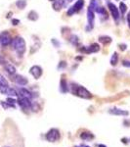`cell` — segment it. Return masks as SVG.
Listing matches in <instances>:
<instances>
[{"instance_id": "obj_1", "label": "cell", "mask_w": 130, "mask_h": 147, "mask_svg": "<svg viewBox=\"0 0 130 147\" xmlns=\"http://www.w3.org/2000/svg\"><path fill=\"white\" fill-rule=\"evenodd\" d=\"M70 91H72V93L74 95L78 96L80 98H83V99L92 98V94L89 92V90H87L85 87L81 86V85L74 84V82L70 84Z\"/></svg>"}, {"instance_id": "obj_2", "label": "cell", "mask_w": 130, "mask_h": 147, "mask_svg": "<svg viewBox=\"0 0 130 147\" xmlns=\"http://www.w3.org/2000/svg\"><path fill=\"white\" fill-rule=\"evenodd\" d=\"M11 44L13 49L17 52L19 56H23L27 50V44H25V39L21 36H16L14 39H12Z\"/></svg>"}, {"instance_id": "obj_3", "label": "cell", "mask_w": 130, "mask_h": 147, "mask_svg": "<svg viewBox=\"0 0 130 147\" xmlns=\"http://www.w3.org/2000/svg\"><path fill=\"white\" fill-rule=\"evenodd\" d=\"M45 138L49 142H56L60 139V131L58 129H51L46 134Z\"/></svg>"}, {"instance_id": "obj_4", "label": "cell", "mask_w": 130, "mask_h": 147, "mask_svg": "<svg viewBox=\"0 0 130 147\" xmlns=\"http://www.w3.org/2000/svg\"><path fill=\"white\" fill-rule=\"evenodd\" d=\"M17 103L20 105V107L23 109V110H28V109H31L32 102L31 99L27 98V97H22L20 96L17 100Z\"/></svg>"}, {"instance_id": "obj_5", "label": "cell", "mask_w": 130, "mask_h": 147, "mask_svg": "<svg viewBox=\"0 0 130 147\" xmlns=\"http://www.w3.org/2000/svg\"><path fill=\"white\" fill-rule=\"evenodd\" d=\"M83 6H84V0H77V1L75 2L74 5L72 6L68 10V12H67L68 16H72V15H74V13L79 12L82 8H83Z\"/></svg>"}, {"instance_id": "obj_6", "label": "cell", "mask_w": 130, "mask_h": 147, "mask_svg": "<svg viewBox=\"0 0 130 147\" xmlns=\"http://www.w3.org/2000/svg\"><path fill=\"white\" fill-rule=\"evenodd\" d=\"M12 43V37L8 32H3L0 34V45L6 47Z\"/></svg>"}, {"instance_id": "obj_7", "label": "cell", "mask_w": 130, "mask_h": 147, "mask_svg": "<svg viewBox=\"0 0 130 147\" xmlns=\"http://www.w3.org/2000/svg\"><path fill=\"white\" fill-rule=\"evenodd\" d=\"M100 50V45L98 43H92L90 46L86 47L83 46V48H80L79 51L80 52H83V53L89 54V53H96Z\"/></svg>"}, {"instance_id": "obj_8", "label": "cell", "mask_w": 130, "mask_h": 147, "mask_svg": "<svg viewBox=\"0 0 130 147\" xmlns=\"http://www.w3.org/2000/svg\"><path fill=\"white\" fill-rule=\"evenodd\" d=\"M108 7H109V10H110L111 13H112V16H113V20L117 21V22H119V18H120L119 8H117V7L115 6L113 3H111V2H108Z\"/></svg>"}, {"instance_id": "obj_9", "label": "cell", "mask_w": 130, "mask_h": 147, "mask_svg": "<svg viewBox=\"0 0 130 147\" xmlns=\"http://www.w3.org/2000/svg\"><path fill=\"white\" fill-rule=\"evenodd\" d=\"M29 73L35 80H38L42 76V74H43V71H42L41 67H39V66H37V65H34L29 69Z\"/></svg>"}, {"instance_id": "obj_10", "label": "cell", "mask_w": 130, "mask_h": 147, "mask_svg": "<svg viewBox=\"0 0 130 147\" xmlns=\"http://www.w3.org/2000/svg\"><path fill=\"white\" fill-rule=\"evenodd\" d=\"M87 22H88L87 30H92L94 27V22H95V16H94V11H92L90 8L87 9Z\"/></svg>"}, {"instance_id": "obj_11", "label": "cell", "mask_w": 130, "mask_h": 147, "mask_svg": "<svg viewBox=\"0 0 130 147\" xmlns=\"http://www.w3.org/2000/svg\"><path fill=\"white\" fill-rule=\"evenodd\" d=\"M15 77H14V82H16L18 85H20V86H25V85H27L28 84V80L25 77H23V76H21V75H14Z\"/></svg>"}, {"instance_id": "obj_12", "label": "cell", "mask_w": 130, "mask_h": 147, "mask_svg": "<svg viewBox=\"0 0 130 147\" xmlns=\"http://www.w3.org/2000/svg\"><path fill=\"white\" fill-rule=\"evenodd\" d=\"M109 113L112 114V115L115 116H123V117H127L129 115V112L126 110H121V109L119 108H113L109 110Z\"/></svg>"}, {"instance_id": "obj_13", "label": "cell", "mask_w": 130, "mask_h": 147, "mask_svg": "<svg viewBox=\"0 0 130 147\" xmlns=\"http://www.w3.org/2000/svg\"><path fill=\"white\" fill-rule=\"evenodd\" d=\"M19 95L22 97H27V98H29V99H32L34 96L32 92H30L28 89L25 88V87H21V88L19 89Z\"/></svg>"}, {"instance_id": "obj_14", "label": "cell", "mask_w": 130, "mask_h": 147, "mask_svg": "<svg viewBox=\"0 0 130 147\" xmlns=\"http://www.w3.org/2000/svg\"><path fill=\"white\" fill-rule=\"evenodd\" d=\"M94 134L92 132H89V131H83L80 134V138L84 141H90L92 139H94Z\"/></svg>"}, {"instance_id": "obj_15", "label": "cell", "mask_w": 130, "mask_h": 147, "mask_svg": "<svg viewBox=\"0 0 130 147\" xmlns=\"http://www.w3.org/2000/svg\"><path fill=\"white\" fill-rule=\"evenodd\" d=\"M4 68H5V71L7 73L9 74L10 76H14L16 75V68L14 67L12 64L10 63H6L5 65H4Z\"/></svg>"}, {"instance_id": "obj_16", "label": "cell", "mask_w": 130, "mask_h": 147, "mask_svg": "<svg viewBox=\"0 0 130 147\" xmlns=\"http://www.w3.org/2000/svg\"><path fill=\"white\" fill-rule=\"evenodd\" d=\"M60 90L62 93H67L68 91V82L64 78H62L60 82Z\"/></svg>"}, {"instance_id": "obj_17", "label": "cell", "mask_w": 130, "mask_h": 147, "mask_svg": "<svg viewBox=\"0 0 130 147\" xmlns=\"http://www.w3.org/2000/svg\"><path fill=\"white\" fill-rule=\"evenodd\" d=\"M64 5H65L64 0H55L53 2V9L55 11H60L64 7Z\"/></svg>"}, {"instance_id": "obj_18", "label": "cell", "mask_w": 130, "mask_h": 147, "mask_svg": "<svg viewBox=\"0 0 130 147\" xmlns=\"http://www.w3.org/2000/svg\"><path fill=\"white\" fill-rule=\"evenodd\" d=\"M96 12L103 19H108V13H107V11H106V9L104 8V7H98V8L96 9Z\"/></svg>"}, {"instance_id": "obj_19", "label": "cell", "mask_w": 130, "mask_h": 147, "mask_svg": "<svg viewBox=\"0 0 130 147\" xmlns=\"http://www.w3.org/2000/svg\"><path fill=\"white\" fill-rule=\"evenodd\" d=\"M99 41L101 42V43H103V44H109V43H111L112 42V37H110V36H107V35H103V36H100L99 37Z\"/></svg>"}, {"instance_id": "obj_20", "label": "cell", "mask_w": 130, "mask_h": 147, "mask_svg": "<svg viewBox=\"0 0 130 147\" xmlns=\"http://www.w3.org/2000/svg\"><path fill=\"white\" fill-rule=\"evenodd\" d=\"M27 19L34 22V21L38 20V14H37L35 11H30L29 13L27 14Z\"/></svg>"}, {"instance_id": "obj_21", "label": "cell", "mask_w": 130, "mask_h": 147, "mask_svg": "<svg viewBox=\"0 0 130 147\" xmlns=\"http://www.w3.org/2000/svg\"><path fill=\"white\" fill-rule=\"evenodd\" d=\"M7 95H9L10 97H16V96H18L19 95V93L17 91H16V89H14V88H12V87H8L7 88V90H6V93Z\"/></svg>"}, {"instance_id": "obj_22", "label": "cell", "mask_w": 130, "mask_h": 147, "mask_svg": "<svg viewBox=\"0 0 130 147\" xmlns=\"http://www.w3.org/2000/svg\"><path fill=\"white\" fill-rule=\"evenodd\" d=\"M16 6H17L19 9L23 10V9H25V6H27V0H17Z\"/></svg>"}, {"instance_id": "obj_23", "label": "cell", "mask_w": 130, "mask_h": 147, "mask_svg": "<svg viewBox=\"0 0 130 147\" xmlns=\"http://www.w3.org/2000/svg\"><path fill=\"white\" fill-rule=\"evenodd\" d=\"M119 62V54L117 53V52H115V53L113 54L112 58H111V65L112 66H115Z\"/></svg>"}, {"instance_id": "obj_24", "label": "cell", "mask_w": 130, "mask_h": 147, "mask_svg": "<svg viewBox=\"0 0 130 147\" xmlns=\"http://www.w3.org/2000/svg\"><path fill=\"white\" fill-rule=\"evenodd\" d=\"M70 43H72L74 46H77V45H78V42H79L78 37H77L75 34L70 35Z\"/></svg>"}, {"instance_id": "obj_25", "label": "cell", "mask_w": 130, "mask_h": 147, "mask_svg": "<svg viewBox=\"0 0 130 147\" xmlns=\"http://www.w3.org/2000/svg\"><path fill=\"white\" fill-rule=\"evenodd\" d=\"M99 7V4H98V0H91L90 1V5H89V8L91 9L92 11L95 12L96 9Z\"/></svg>"}, {"instance_id": "obj_26", "label": "cell", "mask_w": 130, "mask_h": 147, "mask_svg": "<svg viewBox=\"0 0 130 147\" xmlns=\"http://www.w3.org/2000/svg\"><path fill=\"white\" fill-rule=\"evenodd\" d=\"M6 102L9 104V106H10V107L15 108V104L17 103V100H16V99H14L13 97H8V98H7V100H6Z\"/></svg>"}, {"instance_id": "obj_27", "label": "cell", "mask_w": 130, "mask_h": 147, "mask_svg": "<svg viewBox=\"0 0 130 147\" xmlns=\"http://www.w3.org/2000/svg\"><path fill=\"white\" fill-rule=\"evenodd\" d=\"M127 11V6L125 5V4L123 3V2H120L119 4V12L121 15H124L125 13H126Z\"/></svg>"}, {"instance_id": "obj_28", "label": "cell", "mask_w": 130, "mask_h": 147, "mask_svg": "<svg viewBox=\"0 0 130 147\" xmlns=\"http://www.w3.org/2000/svg\"><path fill=\"white\" fill-rule=\"evenodd\" d=\"M66 67H67V62H66V61H61V62H59L57 69H58V70H63V69H65Z\"/></svg>"}, {"instance_id": "obj_29", "label": "cell", "mask_w": 130, "mask_h": 147, "mask_svg": "<svg viewBox=\"0 0 130 147\" xmlns=\"http://www.w3.org/2000/svg\"><path fill=\"white\" fill-rule=\"evenodd\" d=\"M51 42H52V44L54 45V47H56V48H59V47H60V45H61L60 42H59L56 38H52L51 39Z\"/></svg>"}, {"instance_id": "obj_30", "label": "cell", "mask_w": 130, "mask_h": 147, "mask_svg": "<svg viewBox=\"0 0 130 147\" xmlns=\"http://www.w3.org/2000/svg\"><path fill=\"white\" fill-rule=\"evenodd\" d=\"M122 65L126 68H130V61L129 60H123L122 61Z\"/></svg>"}, {"instance_id": "obj_31", "label": "cell", "mask_w": 130, "mask_h": 147, "mask_svg": "<svg viewBox=\"0 0 130 147\" xmlns=\"http://www.w3.org/2000/svg\"><path fill=\"white\" fill-rule=\"evenodd\" d=\"M1 105H2V107H3L4 109H8V108H10V106H9V104L7 103L6 101H1Z\"/></svg>"}, {"instance_id": "obj_32", "label": "cell", "mask_w": 130, "mask_h": 147, "mask_svg": "<svg viewBox=\"0 0 130 147\" xmlns=\"http://www.w3.org/2000/svg\"><path fill=\"white\" fill-rule=\"evenodd\" d=\"M7 62H6V60H5V58H4L3 56L0 54V65H5Z\"/></svg>"}, {"instance_id": "obj_33", "label": "cell", "mask_w": 130, "mask_h": 147, "mask_svg": "<svg viewBox=\"0 0 130 147\" xmlns=\"http://www.w3.org/2000/svg\"><path fill=\"white\" fill-rule=\"evenodd\" d=\"M12 24H13L14 26H18L19 24H20V20H18V19H13V20H12Z\"/></svg>"}, {"instance_id": "obj_34", "label": "cell", "mask_w": 130, "mask_h": 147, "mask_svg": "<svg viewBox=\"0 0 130 147\" xmlns=\"http://www.w3.org/2000/svg\"><path fill=\"white\" fill-rule=\"evenodd\" d=\"M126 44H119V49L121 51H125L126 50Z\"/></svg>"}, {"instance_id": "obj_35", "label": "cell", "mask_w": 130, "mask_h": 147, "mask_svg": "<svg viewBox=\"0 0 130 147\" xmlns=\"http://www.w3.org/2000/svg\"><path fill=\"white\" fill-rule=\"evenodd\" d=\"M126 20H127V23H128V27H129V28H130V11L128 12V14H127Z\"/></svg>"}, {"instance_id": "obj_36", "label": "cell", "mask_w": 130, "mask_h": 147, "mask_svg": "<svg viewBox=\"0 0 130 147\" xmlns=\"http://www.w3.org/2000/svg\"><path fill=\"white\" fill-rule=\"evenodd\" d=\"M97 147H107V146L104 145V144H98V145H97Z\"/></svg>"}, {"instance_id": "obj_37", "label": "cell", "mask_w": 130, "mask_h": 147, "mask_svg": "<svg viewBox=\"0 0 130 147\" xmlns=\"http://www.w3.org/2000/svg\"><path fill=\"white\" fill-rule=\"evenodd\" d=\"M121 141H123V143H127V141H126V139H125V138L121 139Z\"/></svg>"}, {"instance_id": "obj_38", "label": "cell", "mask_w": 130, "mask_h": 147, "mask_svg": "<svg viewBox=\"0 0 130 147\" xmlns=\"http://www.w3.org/2000/svg\"><path fill=\"white\" fill-rule=\"evenodd\" d=\"M11 15H12V13H9V14H8V16H7V18H10V17H11Z\"/></svg>"}, {"instance_id": "obj_39", "label": "cell", "mask_w": 130, "mask_h": 147, "mask_svg": "<svg viewBox=\"0 0 130 147\" xmlns=\"http://www.w3.org/2000/svg\"><path fill=\"white\" fill-rule=\"evenodd\" d=\"M65 1H66V2H72L74 0H65Z\"/></svg>"}, {"instance_id": "obj_40", "label": "cell", "mask_w": 130, "mask_h": 147, "mask_svg": "<svg viewBox=\"0 0 130 147\" xmlns=\"http://www.w3.org/2000/svg\"><path fill=\"white\" fill-rule=\"evenodd\" d=\"M81 147H90V146H88V145H82Z\"/></svg>"}, {"instance_id": "obj_41", "label": "cell", "mask_w": 130, "mask_h": 147, "mask_svg": "<svg viewBox=\"0 0 130 147\" xmlns=\"http://www.w3.org/2000/svg\"><path fill=\"white\" fill-rule=\"evenodd\" d=\"M49 1H51V2H54V1H55V0H49Z\"/></svg>"}, {"instance_id": "obj_42", "label": "cell", "mask_w": 130, "mask_h": 147, "mask_svg": "<svg viewBox=\"0 0 130 147\" xmlns=\"http://www.w3.org/2000/svg\"><path fill=\"white\" fill-rule=\"evenodd\" d=\"M5 147H10V146H5Z\"/></svg>"}]
</instances>
